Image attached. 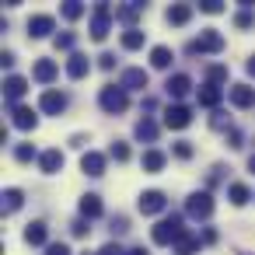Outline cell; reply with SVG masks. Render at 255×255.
I'll use <instances>...</instances> for the list:
<instances>
[{
  "mask_svg": "<svg viewBox=\"0 0 255 255\" xmlns=\"http://www.w3.org/2000/svg\"><path fill=\"white\" fill-rule=\"evenodd\" d=\"M182 234H185V227H182V217L178 213H171V217H164V220H157L150 227V241L154 245H175Z\"/></svg>",
  "mask_w": 255,
  "mask_h": 255,
  "instance_id": "6da1fadb",
  "label": "cell"
},
{
  "mask_svg": "<svg viewBox=\"0 0 255 255\" xmlns=\"http://www.w3.org/2000/svg\"><path fill=\"white\" fill-rule=\"evenodd\" d=\"M98 102H102V109H105L109 116H123V112L129 109V95H126L119 84H105L102 95H98Z\"/></svg>",
  "mask_w": 255,
  "mask_h": 255,
  "instance_id": "7a4b0ae2",
  "label": "cell"
},
{
  "mask_svg": "<svg viewBox=\"0 0 255 255\" xmlns=\"http://www.w3.org/2000/svg\"><path fill=\"white\" fill-rule=\"evenodd\" d=\"M220 49H224V35L217 28H206L199 32V39L189 42V53H220Z\"/></svg>",
  "mask_w": 255,
  "mask_h": 255,
  "instance_id": "3957f363",
  "label": "cell"
},
{
  "mask_svg": "<svg viewBox=\"0 0 255 255\" xmlns=\"http://www.w3.org/2000/svg\"><path fill=\"white\" fill-rule=\"evenodd\" d=\"M185 213H189L192 220H206V217L213 213V196H210V192H192V196L185 199Z\"/></svg>",
  "mask_w": 255,
  "mask_h": 255,
  "instance_id": "277c9868",
  "label": "cell"
},
{
  "mask_svg": "<svg viewBox=\"0 0 255 255\" xmlns=\"http://www.w3.org/2000/svg\"><path fill=\"white\" fill-rule=\"evenodd\" d=\"M109 28H112V7H109V4H98L95 14H91V39L102 42V39L109 35Z\"/></svg>",
  "mask_w": 255,
  "mask_h": 255,
  "instance_id": "5b68a950",
  "label": "cell"
},
{
  "mask_svg": "<svg viewBox=\"0 0 255 255\" xmlns=\"http://www.w3.org/2000/svg\"><path fill=\"white\" fill-rule=\"evenodd\" d=\"M136 206H140V213H143V217H154V213H161V210L168 206V196H164L161 189H147V192H140Z\"/></svg>",
  "mask_w": 255,
  "mask_h": 255,
  "instance_id": "8992f818",
  "label": "cell"
},
{
  "mask_svg": "<svg viewBox=\"0 0 255 255\" xmlns=\"http://www.w3.org/2000/svg\"><path fill=\"white\" fill-rule=\"evenodd\" d=\"M147 84H150V77H147L143 67H129V70H123V81H119L123 91H143Z\"/></svg>",
  "mask_w": 255,
  "mask_h": 255,
  "instance_id": "52a82bcc",
  "label": "cell"
},
{
  "mask_svg": "<svg viewBox=\"0 0 255 255\" xmlns=\"http://www.w3.org/2000/svg\"><path fill=\"white\" fill-rule=\"evenodd\" d=\"M39 109L46 112V116H60V112H67V95L63 91H42V98H39Z\"/></svg>",
  "mask_w": 255,
  "mask_h": 255,
  "instance_id": "ba28073f",
  "label": "cell"
},
{
  "mask_svg": "<svg viewBox=\"0 0 255 255\" xmlns=\"http://www.w3.org/2000/svg\"><path fill=\"white\" fill-rule=\"evenodd\" d=\"M189 123H192V112L185 105H168L164 109V126L168 129H185Z\"/></svg>",
  "mask_w": 255,
  "mask_h": 255,
  "instance_id": "9c48e42d",
  "label": "cell"
},
{
  "mask_svg": "<svg viewBox=\"0 0 255 255\" xmlns=\"http://www.w3.org/2000/svg\"><path fill=\"white\" fill-rule=\"evenodd\" d=\"M53 25H56V21H53L49 14H32V18H28V35H32V39H46V35L53 32Z\"/></svg>",
  "mask_w": 255,
  "mask_h": 255,
  "instance_id": "30bf717a",
  "label": "cell"
},
{
  "mask_svg": "<svg viewBox=\"0 0 255 255\" xmlns=\"http://www.w3.org/2000/svg\"><path fill=\"white\" fill-rule=\"evenodd\" d=\"M81 171H84V175H91V178L105 175V157H102L98 150H88V154L81 157Z\"/></svg>",
  "mask_w": 255,
  "mask_h": 255,
  "instance_id": "8fae6325",
  "label": "cell"
},
{
  "mask_svg": "<svg viewBox=\"0 0 255 255\" xmlns=\"http://www.w3.org/2000/svg\"><path fill=\"white\" fill-rule=\"evenodd\" d=\"M231 105H234V109H252V105H255V88L234 84V88H231Z\"/></svg>",
  "mask_w": 255,
  "mask_h": 255,
  "instance_id": "7c38bea8",
  "label": "cell"
},
{
  "mask_svg": "<svg viewBox=\"0 0 255 255\" xmlns=\"http://www.w3.org/2000/svg\"><path fill=\"white\" fill-rule=\"evenodd\" d=\"M88 70H91L88 56H84V53H70V60H67V77H70V81H81Z\"/></svg>",
  "mask_w": 255,
  "mask_h": 255,
  "instance_id": "4fadbf2b",
  "label": "cell"
},
{
  "mask_svg": "<svg viewBox=\"0 0 255 255\" xmlns=\"http://www.w3.org/2000/svg\"><path fill=\"white\" fill-rule=\"evenodd\" d=\"M164 91H168L171 98H185V95L192 91V81H189L185 74H175V77H168V81H164Z\"/></svg>",
  "mask_w": 255,
  "mask_h": 255,
  "instance_id": "5bb4252c",
  "label": "cell"
},
{
  "mask_svg": "<svg viewBox=\"0 0 255 255\" xmlns=\"http://www.w3.org/2000/svg\"><path fill=\"white\" fill-rule=\"evenodd\" d=\"M25 91H28V81H25V77H14V74H11V77L4 81V95H7V102H11L14 109H18V98H21Z\"/></svg>",
  "mask_w": 255,
  "mask_h": 255,
  "instance_id": "9a60e30c",
  "label": "cell"
},
{
  "mask_svg": "<svg viewBox=\"0 0 255 255\" xmlns=\"http://www.w3.org/2000/svg\"><path fill=\"white\" fill-rule=\"evenodd\" d=\"M32 77H35L39 84H53V81H56V63H53V60H46V56H42V60H35Z\"/></svg>",
  "mask_w": 255,
  "mask_h": 255,
  "instance_id": "2e32d148",
  "label": "cell"
},
{
  "mask_svg": "<svg viewBox=\"0 0 255 255\" xmlns=\"http://www.w3.org/2000/svg\"><path fill=\"white\" fill-rule=\"evenodd\" d=\"M196 98H199V105H203V109H217V105H220V98H224V91H220L217 84H203V88L196 91Z\"/></svg>",
  "mask_w": 255,
  "mask_h": 255,
  "instance_id": "e0dca14e",
  "label": "cell"
},
{
  "mask_svg": "<svg viewBox=\"0 0 255 255\" xmlns=\"http://www.w3.org/2000/svg\"><path fill=\"white\" fill-rule=\"evenodd\" d=\"M39 168H42L46 175H56V171L63 168V154H60L56 147H53V150H42V154H39Z\"/></svg>",
  "mask_w": 255,
  "mask_h": 255,
  "instance_id": "ac0fdd59",
  "label": "cell"
},
{
  "mask_svg": "<svg viewBox=\"0 0 255 255\" xmlns=\"http://www.w3.org/2000/svg\"><path fill=\"white\" fill-rule=\"evenodd\" d=\"M25 203V192L21 189H4V196H0V210L4 213H18Z\"/></svg>",
  "mask_w": 255,
  "mask_h": 255,
  "instance_id": "d6986e66",
  "label": "cell"
},
{
  "mask_svg": "<svg viewBox=\"0 0 255 255\" xmlns=\"http://www.w3.org/2000/svg\"><path fill=\"white\" fill-rule=\"evenodd\" d=\"M133 133H136V140H143V143H154V140H157V123H154L150 116H143V119L133 126Z\"/></svg>",
  "mask_w": 255,
  "mask_h": 255,
  "instance_id": "ffe728a7",
  "label": "cell"
},
{
  "mask_svg": "<svg viewBox=\"0 0 255 255\" xmlns=\"http://www.w3.org/2000/svg\"><path fill=\"white\" fill-rule=\"evenodd\" d=\"M14 126H18V129H35V126H39V116H35L28 105H18V109H14Z\"/></svg>",
  "mask_w": 255,
  "mask_h": 255,
  "instance_id": "44dd1931",
  "label": "cell"
},
{
  "mask_svg": "<svg viewBox=\"0 0 255 255\" xmlns=\"http://www.w3.org/2000/svg\"><path fill=\"white\" fill-rule=\"evenodd\" d=\"M81 217H84V220H95V217H102V199H98L95 192L81 196Z\"/></svg>",
  "mask_w": 255,
  "mask_h": 255,
  "instance_id": "7402d4cb",
  "label": "cell"
},
{
  "mask_svg": "<svg viewBox=\"0 0 255 255\" xmlns=\"http://www.w3.org/2000/svg\"><path fill=\"white\" fill-rule=\"evenodd\" d=\"M46 238H49V227H46L42 220H35V224L25 227V241H28V245H46Z\"/></svg>",
  "mask_w": 255,
  "mask_h": 255,
  "instance_id": "603a6c76",
  "label": "cell"
},
{
  "mask_svg": "<svg viewBox=\"0 0 255 255\" xmlns=\"http://www.w3.org/2000/svg\"><path fill=\"white\" fill-rule=\"evenodd\" d=\"M140 11H143V4H126V7H116V21H123V25H129V28H136L133 21L140 18Z\"/></svg>",
  "mask_w": 255,
  "mask_h": 255,
  "instance_id": "cb8c5ba5",
  "label": "cell"
},
{
  "mask_svg": "<svg viewBox=\"0 0 255 255\" xmlns=\"http://www.w3.org/2000/svg\"><path fill=\"white\" fill-rule=\"evenodd\" d=\"M168 25H185L189 18H192V4H175V7H168Z\"/></svg>",
  "mask_w": 255,
  "mask_h": 255,
  "instance_id": "d4e9b609",
  "label": "cell"
},
{
  "mask_svg": "<svg viewBox=\"0 0 255 255\" xmlns=\"http://www.w3.org/2000/svg\"><path fill=\"white\" fill-rule=\"evenodd\" d=\"M171 60H175V56H171V49H168V46H154V49H150V63H154L157 70H168V67H171Z\"/></svg>",
  "mask_w": 255,
  "mask_h": 255,
  "instance_id": "484cf974",
  "label": "cell"
},
{
  "mask_svg": "<svg viewBox=\"0 0 255 255\" xmlns=\"http://www.w3.org/2000/svg\"><path fill=\"white\" fill-rule=\"evenodd\" d=\"M175 252H178V255H196V252H199V238L185 231V234L175 241Z\"/></svg>",
  "mask_w": 255,
  "mask_h": 255,
  "instance_id": "4316f807",
  "label": "cell"
},
{
  "mask_svg": "<svg viewBox=\"0 0 255 255\" xmlns=\"http://www.w3.org/2000/svg\"><path fill=\"white\" fill-rule=\"evenodd\" d=\"M143 42H147V35L140 28H126L123 32V49H143Z\"/></svg>",
  "mask_w": 255,
  "mask_h": 255,
  "instance_id": "83f0119b",
  "label": "cell"
},
{
  "mask_svg": "<svg viewBox=\"0 0 255 255\" xmlns=\"http://www.w3.org/2000/svg\"><path fill=\"white\" fill-rule=\"evenodd\" d=\"M227 199H231L234 206H245V203L252 199V192H248V185H245V182H234V185L227 189Z\"/></svg>",
  "mask_w": 255,
  "mask_h": 255,
  "instance_id": "f1b7e54d",
  "label": "cell"
},
{
  "mask_svg": "<svg viewBox=\"0 0 255 255\" xmlns=\"http://www.w3.org/2000/svg\"><path fill=\"white\" fill-rule=\"evenodd\" d=\"M164 161H168V157H164L161 150H147V154H143V171H150V175H154V171H161V168H164Z\"/></svg>",
  "mask_w": 255,
  "mask_h": 255,
  "instance_id": "f546056e",
  "label": "cell"
},
{
  "mask_svg": "<svg viewBox=\"0 0 255 255\" xmlns=\"http://www.w3.org/2000/svg\"><path fill=\"white\" fill-rule=\"evenodd\" d=\"M210 126H213V129H227V133L234 129V126H231V116H227V112H220V109L210 116Z\"/></svg>",
  "mask_w": 255,
  "mask_h": 255,
  "instance_id": "4dcf8cb0",
  "label": "cell"
},
{
  "mask_svg": "<svg viewBox=\"0 0 255 255\" xmlns=\"http://www.w3.org/2000/svg\"><path fill=\"white\" fill-rule=\"evenodd\" d=\"M84 14V4H77V0H67V4H63V18L67 21H77Z\"/></svg>",
  "mask_w": 255,
  "mask_h": 255,
  "instance_id": "1f68e13d",
  "label": "cell"
},
{
  "mask_svg": "<svg viewBox=\"0 0 255 255\" xmlns=\"http://www.w3.org/2000/svg\"><path fill=\"white\" fill-rule=\"evenodd\" d=\"M14 157H18L21 164H28V161H35V147H32V143H18V147H14Z\"/></svg>",
  "mask_w": 255,
  "mask_h": 255,
  "instance_id": "d6a6232c",
  "label": "cell"
},
{
  "mask_svg": "<svg viewBox=\"0 0 255 255\" xmlns=\"http://www.w3.org/2000/svg\"><path fill=\"white\" fill-rule=\"evenodd\" d=\"M109 157H116V161L123 164V161H129V147H126L123 140H116V143H112V150H109Z\"/></svg>",
  "mask_w": 255,
  "mask_h": 255,
  "instance_id": "836d02e7",
  "label": "cell"
},
{
  "mask_svg": "<svg viewBox=\"0 0 255 255\" xmlns=\"http://www.w3.org/2000/svg\"><path fill=\"white\" fill-rule=\"evenodd\" d=\"M234 25H238V28H252V25H255V14L245 7V11H238V14H234Z\"/></svg>",
  "mask_w": 255,
  "mask_h": 255,
  "instance_id": "e575fe53",
  "label": "cell"
},
{
  "mask_svg": "<svg viewBox=\"0 0 255 255\" xmlns=\"http://www.w3.org/2000/svg\"><path fill=\"white\" fill-rule=\"evenodd\" d=\"M206 77H210V84H220V81H227V67H220V63H217V67H210V70H206Z\"/></svg>",
  "mask_w": 255,
  "mask_h": 255,
  "instance_id": "d590c367",
  "label": "cell"
},
{
  "mask_svg": "<svg viewBox=\"0 0 255 255\" xmlns=\"http://www.w3.org/2000/svg\"><path fill=\"white\" fill-rule=\"evenodd\" d=\"M171 150H175V157H182V161H189V157H192V143H189V140H178Z\"/></svg>",
  "mask_w": 255,
  "mask_h": 255,
  "instance_id": "8d00e7d4",
  "label": "cell"
},
{
  "mask_svg": "<svg viewBox=\"0 0 255 255\" xmlns=\"http://www.w3.org/2000/svg\"><path fill=\"white\" fill-rule=\"evenodd\" d=\"M199 11H203V14H224V4H220V0H203Z\"/></svg>",
  "mask_w": 255,
  "mask_h": 255,
  "instance_id": "74e56055",
  "label": "cell"
},
{
  "mask_svg": "<svg viewBox=\"0 0 255 255\" xmlns=\"http://www.w3.org/2000/svg\"><path fill=\"white\" fill-rule=\"evenodd\" d=\"M88 231H91V227H88V220H84V217H77V220L70 224V234H74V238H84Z\"/></svg>",
  "mask_w": 255,
  "mask_h": 255,
  "instance_id": "f35d334b",
  "label": "cell"
},
{
  "mask_svg": "<svg viewBox=\"0 0 255 255\" xmlns=\"http://www.w3.org/2000/svg\"><path fill=\"white\" fill-rule=\"evenodd\" d=\"M98 255H129V252H126L123 245H116V241H109V245H102V252H98Z\"/></svg>",
  "mask_w": 255,
  "mask_h": 255,
  "instance_id": "ab89813d",
  "label": "cell"
},
{
  "mask_svg": "<svg viewBox=\"0 0 255 255\" xmlns=\"http://www.w3.org/2000/svg\"><path fill=\"white\" fill-rule=\"evenodd\" d=\"M74 42H77V39H74L70 32H63V35H56V49H74Z\"/></svg>",
  "mask_w": 255,
  "mask_h": 255,
  "instance_id": "60d3db41",
  "label": "cell"
},
{
  "mask_svg": "<svg viewBox=\"0 0 255 255\" xmlns=\"http://www.w3.org/2000/svg\"><path fill=\"white\" fill-rule=\"evenodd\" d=\"M46 255H70V248L63 241H53V245H46Z\"/></svg>",
  "mask_w": 255,
  "mask_h": 255,
  "instance_id": "b9f144b4",
  "label": "cell"
},
{
  "mask_svg": "<svg viewBox=\"0 0 255 255\" xmlns=\"http://www.w3.org/2000/svg\"><path fill=\"white\" fill-rule=\"evenodd\" d=\"M98 67H102V70H112V67H116V56H112V53H102V56H98Z\"/></svg>",
  "mask_w": 255,
  "mask_h": 255,
  "instance_id": "7bdbcfd3",
  "label": "cell"
},
{
  "mask_svg": "<svg viewBox=\"0 0 255 255\" xmlns=\"http://www.w3.org/2000/svg\"><path fill=\"white\" fill-rule=\"evenodd\" d=\"M126 227H129V220H126V217H116V220H112V231H119V234H123Z\"/></svg>",
  "mask_w": 255,
  "mask_h": 255,
  "instance_id": "ee69618b",
  "label": "cell"
},
{
  "mask_svg": "<svg viewBox=\"0 0 255 255\" xmlns=\"http://www.w3.org/2000/svg\"><path fill=\"white\" fill-rule=\"evenodd\" d=\"M227 143H231V147H241V133L231 129V133H227Z\"/></svg>",
  "mask_w": 255,
  "mask_h": 255,
  "instance_id": "f6af8a7d",
  "label": "cell"
},
{
  "mask_svg": "<svg viewBox=\"0 0 255 255\" xmlns=\"http://www.w3.org/2000/svg\"><path fill=\"white\" fill-rule=\"evenodd\" d=\"M245 67H248V74L255 77V56H248V63H245Z\"/></svg>",
  "mask_w": 255,
  "mask_h": 255,
  "instance_id": "bcb514c9",
  "label": "cell"
},
{
  "mask_svg": "<svg viewBox=\"0 0 255 255\" xmlns=\"http://www.w3.org/2000/svg\"><path fill=\"white\" fill-rule=\"evenodd\" d=\"M129 255H150V252H147V248H133Z\"/></svg>",
  "mask_w": 255,
  "mask_h": 255,
  "instance_id": "7dc6e473",
  "label": "cell"
},
{
  "mask_svg": "<svg viewBox=\"0 0 255 255\" xmlns=\"http://www.w3.org/2000/svg\"><path fill=\"white\" fill-rule=\"evenodd\" d=\"M248 171H252V175H255V154H252V157H248Z\"/></svg>",
  "mask_w": 255,
  "mask_h": 255,
  "instance_id": "c3c4849f",
  "label": "cell"
}]
</instances>
